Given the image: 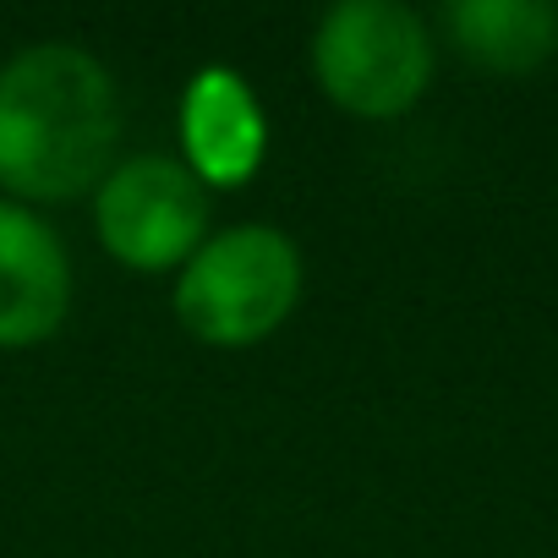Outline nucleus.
Listing matches in <instances>:
<instances>
[{"label":"nucleus","mask_w":558,"mask_h":558,"mask_svg":"<svg viewBox=\"0 0 558 558\" xmlns=\"http://www.w3.org/2000/svg\"><path fill=\"white\" fill-rule=\"evenodd\" d=\"M121 148V88L99 56L50 39L0 66V192L12 203H77L99 192Z\"/></svg>","instance_id":"nucleus-1"},{"label":"nucleus","mask_w":558,"mask_h":558,"mask_svg":"<svg viewBox=\"0 0 558 558\" xmlns=\"http://www.w3.org/2000/svg\"><path fill=\"white\" fill-rule=\"evenodd\" d=\"M307 286L296 241L274 225H230L175 274V318L214 351H246L286 329Z\"/></svg>","instance_id":"nucleus-2"},{"label":"nucleus","mask_w":558,"mask_h":558,"mask_svg":"<svg viewBox=\"0 0 558 558\" xmlns=\"http://www.w3.org/2000/svg\"><path fill=\"white\" fill-rule=\"evenodd\" d=\"M433 28L400 0H340L313 34V77L324 99L356 121L405 116L433 83Z\"/></svg>","instance_id":"nucleus-3"},{"label":"nucleus","mask_w":558,"mask_h":558,"mask_svg":"<svg viewBox=\"0 0 558 558\" xmlns=\"http://www.w3.org/2000/svg\"><path fill=\"white\" fill-rule=\"evenodd\" d=\"M99 246L132 274H170L208 241V186L175 154H132L94 192Z\"/></svg>","instance_id":"nucleus-4"},{"label":"nucleus","mask_w":558,"mask_h":558,"mask_svg":"<svg viewBox=\"0 0 558 558\" xmlns=\"http://www.w3.org/2000/svg\"><path fill=\"white\" fill-rule=\"evenodd\" d=\"M72 313V257L61 230L0 197V351L45 345Z\"/></svg>","instance_id":"nucleus-5"},{"label":"nucleus","mask_w":558,"mask_h":558,"mask_svg":"<svg viewBox=\"0 0 558 558\" xmlns=\"http://www.w3.org/2000/svg\"><path fill=\"white\" fill-rule=\"evenodd\" d=\"M268 154V121L246 77L208 66L181 94V165L203 186H246Z\"/></svg>","instance_id":"nucleus-6"},{"label":"nucleus","mask_w":558,"mask_h":558,"mask_svg":"<svg viewBox=\"0 0 558 558\" xmlns=\"http://www.w3.org/2000/svg\"><path fill=\"white\" fill-rule=\"evenodd\" d=\"M449 45L498 77H525L558 56V7L553 0H454L444 7Z\"/></svg>","instance_id":"nucleus-7"}]
</instances>
